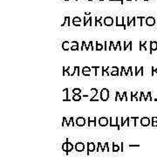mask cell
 I'll use <instances>...</instances> for the list:
<instances>
[{
	"instance_id": "cell-1",
	"label": "cell",
	"mask_w": 157,
	"mask_h": 157,
	"mask_svg": "<svg viewBox=\"0 0 157 157\" xmlns=\"http://www.w3.org/2000/svg\"><path fill=\"white\" fill-rule=\"evenodd\" d=\"M120 119L118 117H110L109 118V126L111 127H117L118 129L120 128V124L119 123Z\"/></svg>"
},
{
	"instance_id": "cell-2",
	"label": "cell",
	"mask_w": 157,
	"mask_h": 157,
	"mask_svg": "<svg viewBox=\"0 0 157 157\" xmlns=\"http://www.w3.org/2000/svg\"><path fill=\"white\" fill-rule=\"evenodd\" d=\"M109 96H110V93L109 90L106 88H103L100 93V100H103V101H106L108 100Z\"/></svg>"
},
{
	"instance_id": "cell-3",
	"label": "cell",
	"mask_w": 157,
	"mask_h": 157,
	"mask_svg": "<svg viewBox=\"0 0 157 157\" xmlns=\"http://www.w3.org/2000/svg\"><path fill=\"white\" fill-rule=\"evenodd\" d=\"M86 149V146H85V143L82 142V141H78L76 144H75L74 149L77 152H83Z\"/></svg>"
},
{
	"instance_id": "cell-4",
	"label": "cell",
	"mask_w": 157,
	"mask_h": 157,
	"mask_svg": "<svg viewBox=\"0 0 157 157\" xmlns=\"http://www.w3.org/2000/svg\"><path fill=\"white\" fill-rule=\"evenodd\" d=\"M86 120L84 117H78L76 120H75V124L78 126V127H84L86 125Z\"/></svg>"
},
{
	"instance_id": "cell-5",
	"label": "cell",
	"mask_w": 157,
	"mask_h": 157,
	"mask_svg": "<svg viewBox=\"0 0 157 157\" xmlns=\"http://www.w3.org/2000/svg\"><path fill=\"white\" fill-rule=\"evenodd\" d=\"M125 17H116V26H123L126 30V24L124 23Z\"/></svg>"
},
{
	"instance_id": "cell-6",
	"label": "cell",
	"mask_w": 157,
	"mask_h": 157,
	"mask_svg": "<svg viewBox=\"0 0 157 157\" xmlns=\"http://www.w3.org/2000/svg\"><path fill=\"white\" fill-rule=\"evenodd\" d=\"M98 122H99V125L100 127H106L109 124V119L106 117H100L98 120Z\"/></svg>"
},
{
	"instance_id": "cell-7",
	"label": "cell",
	"mask_w": 157,
	"mask_h": 157,
	"mask_svg": "<svg viewBox=\"0 0 157 157\" xmlns=\"http://www.w3.org/2000/svg\"><path fill=\"white\" fill-rule=\"evenodd\" d=\"M91 93H93V97L90 99V101H98L99 97H98V89L91 88Z\"/></svg>"
},
{
	"instance_id": "cell-8",
	"label": "cell",
	"mask_w": 157,
	"mask_h": 157,
	"mask_svg": "<svg viewBox=\"0 0 157 157\" xmlns=\"http://www.w3.org/2000/svg\"><path fill=\"white\" fill-rule=\"evenodd\" d=\"M87 155H89L90 153L92 152H94L96 150V148H95V144L93 142H87Z\"/></svg>"
},
{
	"instance_id": "cell-9",
	"label": "cell",
	"mask_w": 157,
	"mask_h": 157,
	"mask_svg": "<svg viewBox=\"0 0 157 157\" xmlns=\"http://www.w3.org/2000/svg\"><path fill=\"white\" fill-rule=\"evenodd\" d=\"M114 24V18L110 16H107L104 18V25L106 26H111Z\"/></svg>"
},
{
	"instance_id": "cell-10",
	"label": "cell",
	"mask_w": 157,
	"mask_h": 157,
	"mask_svg": "<svg viewBox=\"0 0 157 157\" xmlns=\"http://www.w3.org/2000/svg\"><path fill=\"white\" fill-rule=\"evenodd\" d=\"M91 67L89 66H84L82 68V74L86 77H89L91 76Z\"/></svg>"
},
{
	"instance_id": "cell-11",
	"label": "cell",
	"mask_w": 157,
	"mask_h": 157,
	"mask_svg": "<svg viewBox=\"0 0 157 157\" xmlns=\"http://www.w3.org/2000/svg\"><path fill=\"white\" fill-rule=\"evenodd\" d=\"M150 119L148 117H142L140 119V125L142 127H148L150 125Z\"/></svg>"
},
{
	"instance_id": "cell-12",
	"label": "cell",
	"mask_w": 157,
	"mask_h": 157,
	"mask_svg": "<svg viewBox=\"0 0 157 157\" xmlns=\"http://www.w3.org/2000/svg\"><path fill=\"white\" fill-rule=\"evenodd\" d=\"M146 24H147V25H149V26H153L154 24H155L154 17H152V16H149V17H146Z\"/></svg>"
},
{
	"instance_id": "cell-13",
	"label": "cell",
	"mask_w": 157,
	"mask_h": 157,
	"mask_svg": "<svg viewBox=\"0 0 157 157\" xmlns=\"http://www.w3.org/2000/svg\"><path fill=\"white\" fill-rule=\"evenodd\" d=\"M87 122H88V127H91V124H93V127H95L97 119H96V117H88L87 118Z\"/></svg>"
},
{
	"instance_id": "cell-14",
	"label": "cell",
	"mask_w": 157,
	"mask_h": 157,
	"mask_svg": "<svg viewBox=\"0 0 157 157\" xmlns=\"http://www.w3.org/2000/svg\"><path fill=\"white\" fill-rule=\"evenodd\" d=\"M66 141L67 142V152H66V155H68L69 153L72 151V149H74V148H73V145H72V143L69 141L68 138H66Z\"/></svg>"
},
{
	"instance_id": "cell-15",
	"label": "cell",
	"mask_w": 157,
	"mask_h": 157,
	"mask_svg": "<svg viewBox=\"0 0 157 157\" xmlns=\"http://www.w3.org/2000/svg\"><path fill=\"white\" fill-rule=\"evenodd\" d=\"M157 50V42L156 41H151L150 42V54H152L153 51H156Z\"/></svg>"
},
{
	"instance_id": "cell-16",
	"label": "cell",
	"mask_w": 157,
	"mask_h": 157,
	"mask_svg": "<svg viewBox=\"0 0 157 157\" xmlns=\"http://www.w3.org/2000/svg\"><path fill=\"white\" fill-rule=\"evenodd\" d=\"M70 42H68V41H64L62 43V49L64 50V51H68L69 49H71V46L72 45H70Z\"/></svg>"
},
{
	"instance_id": "cell-17",
	"label": "cell",
	"mask_w": 157,
	"mask_h": 157,
	"mask_svg": "<svg viewBox=\"0 0 157 157\" xmlns=\"http://www.w3.org/2000/svg\"><path fill=\"white\" fill-rule=\"evenodd\" d=\"M71 44V51H79V43L77 41H72Z\"/></svg>"
},
{
	"instance_id": "cell-18",
	"label": "cell",
	"mask_w": 157,
	"mask_h": 157,
	"mask_svg": "<svg viewBox=\"0 0 157 157\" xmlns=\"http://www.w3.org/2000/svg\"><path fill=\"white\" fill-rule=\"evenodd\" d=\"M108 69H109V66H107L106 69H105V67H101V75L102 76H109L110 75V72H108Z\"/></svg>"
},
{
	"instance_id": "cell-19",
	"label": "cell",
	"mask_w": 157,
	"mask_h": 157,
	"mask_svg": "<svg viewBox=\"0 0 157 157\" xmlns=\"http://www.w3.org/2000/svg\"><path fill=\"white\" fill-rule=\"evenodd\" d=\"M132 45H133V43H132V41H129L127 44H126V41L124 42V48H123V50L124 51H126L127 48H129V50L130 51H133V48H132Z\"/></svg>"
},
{
	"instance_id": "cell-20",
	"label": "cell",
	"mask_w": 157,
	"mask_h": 157,
	"mask_svg": "<svg viewBox=\"0 0 157 157\" xmlns=\"http://www.w3.org/2000/svg\"><path fill=\"white\" fill-rule=\"evenodd\" d=\"M113 152H119L120 151V147L119 145H116L114 142H113Z\"/></svg>"
},
{
	"instance_id": "cell-21",
	"label": "cell",
	"mask_w": 157,
	"mask_h": 157,
	"mask_svg": "<svg viewBox=\"0 0 157 157\" xmlns=\"http://www.w3.org/2000/svg\"><path fill=\"white\" fill-rule=\"evenodd\" d=\"M101 19H102V17H99V19H98V17H96V18H95V26H98V25L102 26L103 25V24L100 22Z\"/></svg>"
},
{
	"instance_id": "cell-22",
	"label": "cell",
	"mask_w": 157,
	"mask_h": 157,
	"mask_svg": "<svg viewBox=\"0 0 157 157\" xmlns=\"http://www.w3.org/2000/svg\"><path fill=\"white\" fill-rule=\"evenodd\" d=\"M68 91H69L68 88H66L63 90V93H66V98L63 100V101H70V100H69V98H68Z\"/></svg>"
},
{
	"instance_id": "cell-23",
	"label": "cell",
	"mask_w": 157,
	"mask_h": 157,
	"mask_svg": "<svg viewBox=\"0 0 157 157\" xmlns=\"http://www.w3.org/2000/svg\"><path fill=\"white\" fill-rule=\"evenodd\" d=\"M72 100H74V101H80V100H81V96H80V94H73V96H72Z\"/></svg>"
},
{
	"instance_id": "cell-24",
	"label": "cell",
	"mask_w": 157,
	"mask_h": 157,
	"mask_svg": "<svg viewBox=\"0 0 157 157\" xmlns=\"http://www.w3.org/2000/svg\"><path fill=\"white\" fill-rule=\"evenodd\" d=\"M103 48H104V46H103L102 44L96 42V51H102Z\"/></svg>"
},
{
	"instance_id": "cell-25",
	"label": "cell",
	"mask_w": 157,
	"mask_h": 157,
	"mask_svg": "<svg viewBox=\"0 0 157 157\" xmlns=\"http://www.w3.org/2000/svg\"><path fill=\"white\" fill-rule=\"evenodd\" d=\"M127 121V119L124 117H120V127H124L125 126V123Z\"/></svg>"
},
{
	"instance_id": "cell-26",
	"label": "cell",
	"mask_w": 157,
	"mask_h": 157,
	"mask_svg": "<svg viewBox=\"0 0 157 157\" xmlns=\"http://www.w3.org/2000/svg\"><path fill=\"white\" fill-rule=\"evenodd\" d=\"M75 23H81V19H80V17H74L73 19H72V24Z\"/></svg>"
},
{
	"instance_id": "cell-27",
	"label": "cell",
	"mask_w": 157,
	"mask_h": 157,
	"mask_svg": "<svg viewBox=\"0 0 157 157\" xmlns=\"http://www.w3.org/2000/svg\"><path fill=\"white\" fill-rule=\"evenodd\" d=\"M72 92V93H73V94H80V93H81V89H80V88H73Z\"/></svg>"
},
{
	"instance_id": "cell-28",
	"label": "cell",
	"mask_w": 157,
	"mask_h": 157,
	"mask_svg": "<svg viewBox=\"0 0 157 157\" xmlns=\"http://www.w3.org/2000/svg\"><path fill=\"white\" fill-rule=\"evenodd\" d=\"M61 148H62L63 151H65L66 153V152H67V142L65 141V142L62 144V147H61Z\"/></svg>"
},
{
	"instance_id": "cell-29",
	"label": "cell",
	"mask_w": 157,
	"mask_h": 157,
	"mask_svg": "<svg viewBox=\"0 0 157 157\" xmlns=\"http://www.w3.org/2000/svg\"><path fill=\"white\" fill-rule=\"evenodd\" d=\"M91 68L94 70V76H97L98 70H99V68H100V66H91Z\"/></svg>"
},
{
	"instance_id": "cell-30",
	"label": "cell",
	"mask_w": 157,
	"mask_h": 157,
	"mask_svg": "<svg viewBox=\"0 0 157 157\" xmlns=\"http://www.w3.org/2000/svg\"><path fill=\"white\" fill-rule=\"evenodd\" d=\"M69 121V124L72 126V127H74L76 124H75V120H74V119H73V117H71L70 118V120H68Z\"/></svg>"
},
{
	"instance_id": "cell-31",
	"label": "cell",
	"mask_w": 157,
	"mask_h": 157,
	"mask_svg": "<svg viewBox=\"0 0 157 157\" xmlns=\"http://www.w3.org/2000/svg\"><path fill=\"white\" fill-rule=\"evenodd\" d=\"M120 71H112L110 72V75L111 76H118V75H120Z\"/></svg>"
},
{
	"instance_id": "cell-32",
	"label": "cell",
	"mask_w": 157,
	"mask_h": 157,
	"mask_svg": "<svg viewBox=\"0 0 157 157\" xmlns=\"http://www.w3.org/2000/svg\"><path fill=\"white\" fill-rule=\"evenodd\" d=\"M121 100V96H120V94L119 92H116V96H115V100Z\"/></svg>"
},
{
	"instance_id": "cell-33",
	"label": "cell",
	"mask_w": 157,
	"mask_h": 157,
	"mask_svg": "<svg viewBox=\"0 0 157 157\" xmlns=\"http://www.w3.org/2000/svg\"><path fill=\"white\" fill-rule=\"evenodd\" d=\"M134 76H137L138 74H139V72H140V70H139V68H138L137 66H135V67H134Z\"/></svg>"
},
{
	"instance_id": "cell-34",
	"label": "cell",
	"mask_w": 157,
	"mask_h": 157,
	"mask_svg": "<svg viewBox=\"0 0 157 157\" xmlns=\"http://www.w3.org/2000/svg\"><path fill=\"white\" fill-rule=\"evenodd\" d=\"M89 47H91L92 50H93V41H90V42L88 43V46H86V51H88V50H89Z\"/></svg>"
},
{
	"instance_id": "cell-35",
	"label": "cell",
	"mask_w": 157,
	"mask_h": 157,
	"mask_svg": "<svg viewBox=\"0 0 157 157\" xmlns=\"http://www.w3.org/2000/svg\"><path fill=\"white\" fill-rule=\"evenodd\" d=\"M127 92H124V93H123V95L122 96H121V100H127Z\"/></svg>"
},
{
	"instance_id": "cell-36",
	"label": "cell",
	"mask_w": 157,
	"mask_h": 157,
	"mask_svg": "<svg viewBox=\"0 0 157 157\" xmlns=\"http://www.w3.org/2000/svg\"><path fill=\"white\" fill-rule=\"evenodd\" d=\"M134 120V126L136 127L137 126V120H139V117H131Z\"/></svg>"
},
{
	"instance_id": "cell-37",
	"label": "cell",
	"mask_w": 157,
	"mask_h": 157,
	"mask_svg": "<svg viewBox=\"0 0 157 157\" xmlns=\"http://www.w3.org/2000/svg\"><path fill=\"white\" fill-rule=\"evenodd\" d=\"M112 46H114V42H113V41H110V42H109V48H108V51H111V50H112Z\"/></svg>"
},
{
	"instance_id": "cell-38",
	"label": "cell",
	"mask_w": 157,
	"mask_h": 157,
	"mask_svg": "<svg viewBox=\"0 0 157 157\" xmlns=\"http://www.w3.org/2000/svg\"><path fill=\"white\" fill-rule=\"evenodd\" d=\"M147 98H148V100H152L151 92H149V93H148V94H147Z\"/></svg>"
},
{
	"instance_id": "cell-39",
	"label": "cell",
	"mask_w": 157,
	"mask_h": 157,
	"mask_svg": "<svg viewBox=\"0 0 157 157\" xmlns=\"http://www.w3.org/2000/svg\"><path fill=\"white\" fill-rule=\"evenodd\" d=\"M81 48H80V51H83L84 50V46H86V42L85 41H82V43H81Z\"/></svg>"
},
{
	"instance_id": "cell-40",
	"label": "cell",
	"mask_w": 157,
	"mask_h": 157,
	"mask_svg": "<svg viewBox=\"0 0 157 157\" xmlns=\"http://www.w3.org/2000/svg\"><path fill=\"white\" fill-rule=\"evenodd\" d=\"M105 148H106V150L107 152L110 151V149H109V147H108V142H105Z\"/></svg>"
},
{
	"instance_id": "cell-41",
	"label": "cell",
	"mask_w": 157,
	"mask_h": 157,
	"mask_svg": "<svg viewBox=\"0 0 157 157\" xmlns=\"http://www.w3.org/2000/svg\"><path fill=\"white\" fill-rule=\"evenodd\" d=\"M154 72H155L157 74V67L156 68H154V67H152V76L154 75Z\"/></svg>"
},
{
	"instance_id": "cell-42",
	"label": "cell",
	"mask_w": 157,
	"mask_h": 157,
	"mask_svg": "<svg viewBox=\"0 0 157 157\" xmlns=\"http://www.w3.org/2000/svg\"><path fill=\"white\" fill-rule=\"evenodd\" d=\"M127 26H129L130 25H131V21H130V17H127Z\"/></svg>"
},
{
	"instance_id": "cell-43",
	"label": "cell",
	"mask_w": 157,
	"mask_h": 157,
	"mask_svg": "<svg viewBox=\"0 0 157 157\" xmlns=\"http://www.w3.org/2000/svg\"><path fill=\"white\" fill-rule=\"evenodd\" d=\"M112 71H119V68L117 66H112Z\"/></svg>"
},
{
	"instance_id": "cell-44",
	"label": "cell",
	"mask_w": 157,
	"mask_h": 157,
	"mask_svg": "<svg viewBox=\"0 0 157 157\" xmlns=\"http://www.w3.org/2000/svg\"><path fill=\"white\" fill-rule=\"evenodd\" d=\"M123 146H124V143L121 142V143H120V151H121V152L124 151V148H123Z\"/></svg>"
},
{
	"instance_id": "cell-45",
	"label": "cell",
	"mask_w": 157,
	"mask_h": 157,
	"mask_svg": "<svg viewBox=\"0 0 157 157\" xmlns=\"http://www.w3.org/2000/svg\"><path fill=\"white\" fill-rule=\"evenodd\" d=\"M152 127H157V121H152Z\"/></svg>"
},
{
	"instance_id": "cell-46",
	"label": "cell",
	"mask_w": 157,
	"mask_h": 157,
	"mask_svg": "<svg viewBox=\"0 0 157 157\" xmlns=\"http://www.w3.org/2000/svg\"><path fill=\"white\" fill-rule=\"evenodd\" d=\"M77 75H78V76H80V66H78V67H77Z\"/></svg>"
},
{
	"instance_id": "cell-47",
	"label": "cell",
	"mask_w": 157,
	"mask_h": 157,
	"mask_svg": "<svg viewBox=\"0 0 157 157\" xmlns=\"http://www.w3.org/2000/svg\"><path fill=\"white\" fill-rule=\"evenodd\" d=\"M140 75H141V76H143V75H144V72H143V67H142V66L140 67Z\"/></svg>"
},
{
	"instance_id": "cell-48",
	"label": "cell",
	"mask_w": 157,
	"mask_h": 157,
	"mask_svg": "<svg viewBox=\"0 0 157 157\" xmlns=\"http://www.w3.org/2000/svg\"><path fill=\"white\" fill-rule=\"evenodd\" d=\"M151 121H157V117H153L151 119Z\"/></svg>"
},
{
	"instance_id": "cell-49",
	"label": "cell",
	"mask_w": 157,
	"mask_h": 157,
	"mask_svg": "<svg viewBox=\"0 0 157 157\" xmlns=\"http://www.w3.org/2000/svg\"><path fill=\"white\" fill-rule=\"evenodd\" d=\"M129 147H130V148H133V147H136V148H138V147H140V145H129Z\"/></svg>"
},
{
	"instance_id": "cell-50",
	"label": "cell",
	"mask_w": 157,
	"mask_h": 157,
	"mask_svg": "<svg viewBox=\"0 0 157 157\" xmlns=\"http://www.w3.org/2000/svg\"><path fill=\"white\" fill-rule=\"evenodd\" d=\"M106 41H105V46H104V48H105V51H106Z\"/></svg>"
},
{
	"instance_id": "cell-51",
	"label": "cell",
	"mask_w": 157,
	"mask_h": 157,
	"mask_svg": "<svg viewBox=\"0 0 157 157\" xmlns=\"http://www.w3.org/2000/svg\"><path fill=\"white\" fill-rule=\"evenodd\" d=\"M85 15H91L90 12H85Z\"/></svg>"
},
{
	"instance_id": "cell-52",
	"label": "cell",
	"mask_w": 157,
	"mask_h": 157,
	"mask_svg": "<svg viewBox=\"0 0 157 157\" xmlns=\"http://www.w3.org/2000/svg\"><path fill=\"white\" fill-rule=\"evenodd\" d=\"M115 1H120V2H121V4H123V0H115Z\"/></svg>"
},
{
	"instance_id": "cell-53",
	"label": "cell",
	"mask_w": 157,
	"mask_h": 157,
	"mask_svg": "<svg viewBox=\"0 0 157 157\" xmlns=\"http://www.w3.org/2000/svg\"><path fill=\"white\" fill-rule=\"evenodd\" d=\"M126 1H132V0H126Z\"/></svg>"
},
{
	"instance_id": "cell-54",
	"label": "cell",
	"mask_w": 157,
	"mask_h": 157,
	"mask_svg": "<svg viewBox=\"0 0 157 157\" xmlns=\"http://www.w3.org/2000/svg\"><path fill=\"white\" fill-rule=\"evenodd\" d=\"M110 1H115V0H110Z\"/></svg>"
},
{
	"instance_id": "cell-55",
	"label": "cell",
	"mask_w": 157,
	"mask_h": 157,
	"mask_svg": "<svg viewBox=\"0 0 157 157\" xmlns=\"http://www.w3.org/2000/svg\"><path fill=\"white\" fill-rule=\"evenodd\" d=\"M64 1H69V0H64Z\"/></svg>"
},
{
	"instance_id": "cell-56",
	"label": "cell",
	"mask_w": 157,
	"mask_h": 157,
	"mask_svg": "<svg viewBox=\"0 0 157 157\" xmlns=\"http://www.w3.org/2000/svg\"><path fill=\"white\" fill-rule=\"evenodd\" d=\"M144 1H149V0H144Z\"/></svg>"
},
{
	"instance_id": "cell-57",
	"label": "cell",
	"mask_w": 157,
	"mask_h": 157,
	"mask_svg": "<svg viewBox=\"0 0 157 157\" xmlns=\"http://www.w3.org/2000/svg\"><path fill=\"white\" fill-rule=\"evenodd\" d=\"M100 1H104V0H100Z\"/></svg>"
},
{
	"instance_id": "cell-58",
	"label": "cell",
	"mask_w": 157,
	"mask_h": 157,
	"mask_svg": "<svg viewBox=\"0 0 157 157\" xmlns=\"http://www.w3.org/2000/svg\"><path fill=\"white\" fill-rule=\"evenodd\" d=\"M88 1H93V0H88Z\"/></svg>"
},
{
	"instance_id": "cell-59",
	"label": "cell",
	"mask_w": 157,
	"mask_h": 157,
	"mask_svg": "<svg viewBox=\"0 0 157 157\" xmlns=\"http://www.w3.org/2000/svg\"><path fill=\"white\" fill-rule=\"evenodd\" d=\"M135 1H137V0H135Z\"/></svg>"
}]
</instances>
